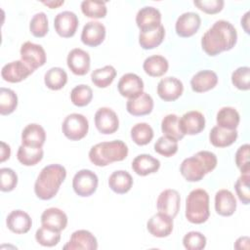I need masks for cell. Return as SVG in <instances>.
Masks as SVG:
<instances>
[{"mask_svg": "<svg viewBox=\"0 0 250 250\" xmlns=\"http://www.w3.org/2000/svg\"><path fill=\"white\" fill-rule=\"evenodd\" d=\"M237 41L235 27L225 20H219L205 31L201 38L202 50L211 57L231 50Z\"/></svg>", "mask_w": 250, "mask_h": 250, "instance_id": "6da1fadb", "label": "cell"}, {"mask_svg": "<svg viewBox=\"0 0 250 250\" xmlns=\"http://www.w3.org/2000/svg\"><path fill=\"white\" fill-rule=\"evenodd\" d=\"M66 177V170L60 164L45 166L39 173L35 184V195L41 200H49L58 193L61 185Z\"/></svg>", "mask_w": 250, "mask_h": 250, "instance_id": "7a4b0ae2", "label": "cell"}, {"mask_svg": "<svg viewBox=\"0 0 250 250\" xmlns=\"http://www.w3.org/2000/svg\"><path fill=\"white\" fill-rule=\"evenodd\" d=\"M217 162L215 153L208 150H200L183 160L180 172L188 182H199L207 173L216 168Z\"/></svg>", "mask_w": 250, "mask_h": 250, "instance_id": "3957f363", "label": "cell"}, {"mask_svg": "<svg viewBox=\"0 0 250 250\" xmlns=\"http://www.w3.org/2000/svg\"><path fill=\"white\" fill-rule=\"evenodd\" d=\"M128 155L127 145L120 141L102 142L93 146L89 151L90 161L99 167H104L112 162L122 161Z\"/></svg>", "mask_w": 250, "mask_h": 250, "instance_id": "277c9868", "label": "cell"}, {"mask_svg": "<svg viewBox=\"0 0 250 250\" xmlns=\"http://www.w3.org/2000/svg\"><path fill=\"white\" fill-rule=\"evenodd\" d=\"M186 218L191 224H203L210 216L209 194L205 189L195 188L186 198Z\"/></svg>", "mask_w": 250, "mask_h": 250, "instance_id": "5b68a950", "label": "cell"}, {"mask_svg": "<svg viewBox=\"0 0 250 250\" xmlns=\"http://www.w3.org/2000/svg\"><path fill=\"white\" fill-rule=\"evenodd\" d=\"M63 135L70 141H79L83 139L89 130L88 119L80 113L68 114L62 125Z\"/></svg>", "mask_w": 250, "mask_h": 250, "instance_id": "8992f818", "label": "cell"}, {"mask_svg": "<svg viewBox=\"0 0 250 250\" xmlns=\"http://www.w3.org/2000/svg\"><path fill=\"white\" fill-rule=\"evenodd\" d=\"M98 184V176L89 169H82L78 171L72 179L73 190L81 197L92 195L97 190Z\"/></svg>", "mask_w": 250, "mask_h": 250, "instance_id": "52a82bcc", "label": "cell"}, {"mask_svg": "<svg viewBox=\"0 0 250 250\" xmlns=\"http://www.w3.org/2000/svg\"><path fill=\"white\" fill-rule=\"evenodd\" d=\"M21 60L33 71L46 62V52L39 44L30 41L24 42L20 50Z\"/></svg>", "mask_w": 250, "mask_h": 250, "instance_id": "ba28073f", "label": "cell"}, {"mask_svg": "<svg viewBox=\"0 0 250 250\" xmlns=\"http://www.w3.org/2000/svg\"><path fill=\"white\" fill-rule=\"evenodd\" d=\"M156 206L159 212L175 218L180 210L181 206V196L176 189H164L158 195Z\"/></svg>", "mask_w": 250, "mask_h": 250, "instance_id": "9c48e42d", "label": "cell"}, {"mask_svg": "<svg viewBox=\"0 0 250 250\" xmlns=\"http://www.w3.org/2000/svg\"><path fill=\"white\" fill-rule=\"evenodd\" d=\"M95 125L100 133L109 135L118 130L119 119L111 108L101 107L95 113Z\"/></svg>", "mask_w": 250, "mask_h": 250, "instance_id": "30bf717a", "label": "cell"}, {"mask_svg": "<svg viewBox=\"0 0 250 250\" xmlns=\"http://www.w3.org/2000/svg\"><path fill=\"white\" fill-rule=\"evenodd\" d=\"M78 18L70 11H63L59 13L54 20V26L56 32L63 38L72 37L78 27Z\"/></svg>", "mask_w": 250, "mask_h": 250, "instance_id": "8fae6325", "label": "cell"}, {"mask_svg": "<svg viewBox=\"0 0 250 250\" xmlns=\"http://www.w3.org/2000/svg\"><path fill=\"white\" fill-rule=\"evenodd\" d=\"M183 91V82L173 76L164 77L157 84V94L165 102L176 101L182 96Z\"/></svg>", "mask_w": 250, "mask_h": 250, "instance_id": "7c38bea8", "label": "cell"}, {"mask_svg": "<svg viewBox=\"0 0 250 250\" xmlns=\"http://www.w3.org/2000/svg\"><path fill=\"white\" fill-rule=\"evenodd\" d=\"M117 89L122 97L132 99L138 97L144 91L142 78L135 73H125L118 81Z\"/></svg>", "mask_w": 250, "mask_h": 250, "instance_id": "4fadbf2b", "label": "cell"}, {"mask_svg": "<svg viewBox=\"0 0 250 250\" xmlns=\"http://www.w3.org/2000/svg\"><path fill=\"white\" fill-rule=\"evenodd\" d=\"M201 24V19L197 13L186 12L176 21V33L180 37H190L197 32Z\"/></svg>", "mask_w": 250, "mask_h": 250, "instance_id": "5bb4252c", "label": "cell"}, {"mask_svg": "<svg viewBox=\"0 0 250 250\" xmlns=\"http://www.w3.org/2000/svg\"><path fill=\"white\" fill-rule=\"evenodd\" d=\"M105 38V26L100 22L91 21L86 22L81 32V41L89 47L101 45Z\"/></svg>", "mask_w": 250, "mask_h": 250, "instance_id": "9a60e30c", "label": "cell"}, {"mask_svg": "<svg viewBox=\"0 0 250 250\" xmlns=\"http://www.w3.org/2000/svg\"><path fill=\"white\" fill-rule=\"evenodd\" d=\"M146 229L155 237H167L173 230V218L158 212L147 221Z\"/></svg>", "mask_w": 250, "mask_h": 250, "instance_id": "2e32d148", "label": "cell"}, {"mask_svg": "<svg viewBox=\"0 0 250 250\" xmlns=\"http://www.w3.org/2000/svg\"><path fill=\"white\" fill-rule=\"evenodd\" d=\"M98 248V241L97 238L94 236L92 232L86 229H78L75 230L68 242L63 246L65 250H77V249H84V250H96Z\"/></svg>", "mask_w": 250, "mask_h": 250, "instance_id": "e0dca14e", "label": "cell"}, {"mask_svg": "<svg viewBox=\"0 0 250 250\" xmlns=\"http://www.w3.org/2000/svg\"><path fill=\"white\" fill-rule=\"evenodd\" d=\"M90 56L89 54L80 49L74 48L72 49L66 58V63L68 68L75 75H85L90 69Z\"/></svg>", "mask_w": 250, "mask_h": 250, "instance_id": "ac0fdd59", "label": "cell"}, {"mask_svg": "<svg viewBox=\"0 0 250 250\" xmlns=\"http://www.w3.org/2000/svg\"><path fill=\"white\" fill-rule=\"evenodd\" d=\"M136 23L140 28V31L157 28L159 25H161V13L154 7H144L137 13Z\"/></svg>", "mask_w": 250, "mask_h": 250, "instance_id": "d6986e66", "label": "cell"}, {"mask_svg": "<svg viewBox=\"0 0 250 250\" xmlns=\"http://www.w3.org/2000/svg\"><path fill=\"white\" fill-rule=\"evenodd\" d=\"M33 70L29 68L21 60L14 61L2 67L1 76L2 78L10 83H19L29 76Z\"/></svg>", "mask_w": 250, "mask_h": 250, "instance_id": "ffe728a7", "label": "cell"}, {"mask_svg": "<svg viewBox=\"0 0 250 250\" xmlns=\"http://www.w3.org/2000/svg\"><path fill=\"white\" fill-rule=\"evenodd\" d=\"M180 127L184 135L199 134L205 128V117L200 111H188L180 118Z\"/></svg>", "mask_w": 250, "mask_h": 250, "instance_id": "44dd1931", "label": "cell"}, {"mask_svg": "<svg viewBox=\"0 0 250 250\" xmlns=\"http://www.w3.org/2000/svg\"><path fill=\"white\" fill-rule=\"evenodd\" d=\"M8 229L17 234H23L29 231L32 226L30 216L22 210H14L6 218Z\"/></svg>", "mask_w": 250, "mask_h": 250, "instance_id": "7402d4cb", "label": "cell"}, {"mask_svg": "<svg viewBox=\"0 0 250 250\" xmlns=\"http://www.w3.org/2000/svg\"><path fill=\"white\" fill-rule=\"evenodd\" d=\"M41 224L43 227L50 229L62 231L66 228L67 216L62 210L56 207H51L42 213Z\"/></svg>", "mask_w": 250, "mask_h": 250, "instance_id": "603a6c76", "label": "cell"}, {"mask_svg": "<svg viewBox=\"0 0 250 250\" xmlns=\"http://www.w3.org/2000/svg\"><path fill=\"white\" fill-rule=\"evenodd\" d=\"M126 109L134 116L147 115L153 109V100L147 93L143 92L138 97L127 101Z\"/></svg>", "mask_w": 250, "mask_h": 250, "instance_id": "cb8c5ba5", "label": "cell"}, {"mask_svg": "<svg viewBox=\"0 0 250 250\" xmlns=\"http://www.w3.org/2000/svg\"><path fill=\"white\" fill-rule=\"evenodd\" d=\"M215 210L224 217L231 216L236 210V199L229 189H220L215 194Z\"/></svg>", "mask_w": 250, "mask_h": 250, "instance_id": "d4e9b609", "label": "cell"}, {"mask_svg": "<svg viewBox=\"0 0 250 250\" xmlns=\"http://www.w3.org/2000/svg\"><path fill=\"white\" fill-rule=\"evenodd\" d=\"M46 141L44 128L36 123L28 124L21 132V145L32 147H42Z\"/></svg>", "mask_w": 250, "mask_h": 250, "instance_id": "484cf974", "label": "cell"}, {"mask_svg": "<svg viewBox=\"0 0 250 250\" xmlns=\"http://www.w3.org/2000/svg\"><path fill=\"white\" fill-rule=\"evenodd\" d=\"M218 83V76L213 70L205 69L195 73L190 79V86L193 92L204 93L213 89Z\"/></svg>", "mask_w": 250, "mask_h": 250, "instance_id": "4316f807", "label": "cell"}, {"mask_svg": "<svg viewBox=\"0 0 250 250\" xmlns=\"http://www.w3.org/2000/svg\"><path fill=\"white\" fill-rule=\"evenodd\" d=\"M160 167V161L150 154H140L132 161V169L139 176L155 173Z\"/></svg>", "mask_w": 250, "mask_h": 250, "instance_id": "83f0119b", "label": "cell"}, {"mask_svg": "<svg viewBox=\"0 0 250 250\" xmlns=\"http://www.w3.org/2000/svg\"><path fill=\"white\" fill-rule=\"evenodd\" d=\"M237 131L214 126L209 134L210 143L216 147H227L232 145L237 139Z\"/></svg>", "mask_w": 250, "mask_h": 250, "instance_id": "f1b7e54d", "label": "cell"}, {"mask_svg": "<svg viewBox=\"0 0 250 250\" xmlns=\"http://www.w3.org/2000/svg\"><path fill=\"white\" fill-rule=\"evenodd\" d=\"M108 186L115 193L124 194L131 189L133 186V178L127 171L117 170L109 176Z\"/></svg>", "mask_w": 250, "mask_h": 250, "instance_id": "f546056e", "label": "cell"}, {"mask_svg": "<svg viewBox=\"0 0 250 250\" xmlns=\"http://www.w3.org/2000/svg\"><path fill=\"white\" fill-rule=\"evenodd\" d=\"M165 37V28L161 24L157 28L140 31L139 44L145 50H151L159 46Z\"/></svg>", "mask_w": 250, "mask_h": 250, "instance_id": "4dcf8cb0", "label": "cell"}, {"mask_svg": "<svg viewBox=\"0 0 250 250\" xmlns=\"http://www.w3.org/2000/svg\"><path fill=\"white\" fill-rule=\"evenodd\" d=\"M169 67L168 61L160 55H153L146 58L143 63V68L146 74L151 77H160L164 75Z\"/></svg>", "mask_w": 250, "mask_h": 250, "instance_id": "1f68e13d", "label": "cell"}, {"mask_svg": "<svg viewBox=\"0 0 250 250\" xmlns=\"http://www.w3.org/2000/svg\"><path fill=\"white\" fill-rule=\"evenodd\" d=\"M217 126L229 129V130H234L237 128L240 116L238 111L231 106H224L217 112L216 116Z\"/></svg>", "mask_w": 250, "mask_h": 250, "instance_id": "d6a6232c", "label": "cell"}, {"mask_svg": "<svg viewBox=\"0 0 250 250\" xmlns=\"http://www.w3.org/2000/svg\"><path fill=\"white\" fill-rule=\"evenodd\" d=\"M44 151L42 147H32L21 145L17 152V158L24 166H33L39 163L43 158Z\"/></svg>", "mask_w": 250, "mask_h": 250, "instance_id": "836d02e7", "label": "cell"}, {"mask_svg": "<svg viewBox=\"0 0 250 250\" xmlns=\"http://www.w3.org/2000/svg\"><path fill=\"white\" fill-rule=\"evenodd\" d=\"M161 130L164 136L177 142L185 137L180 127V117L176 114H168L162 119Z\"/></svg>", "mask_w": 250, "mask_h": 250, "instance_id": "e575fe53", "label": "cell"}, {"mask_svg": "<svg viewBox=\"0 0 250 250\" xmlns=\"http://www.w3.org/2000/svg\"><path fill=\"white\" fill-rule=\"evenodd\" d=\"M44 82L51 90H61L67 82V74L62 67H51L44 75Z\"/></svg>", "mask_w": 250, "mask_h": 250, "instance_id": "d590c367", "label": "cell"}, {"mask_svg": "<svg viewBox=\"0 0 250 250\" xmlns=\"http://www.w3.org/2000/svg\"><path fill=\"white\" fill-rule=\"evenodd\" d=\"M115 76V68L112 65H105L93 70L91 73V80L98 88H106L113 82Z\"/></svg>", "mask_w": 250, "mask_h": 250, "instance_id": "8d00e7d4", "label": "cell"}, {"mask_svg": "<svg viewBox=\"0 0 250 250\" xmlns=\"http://www.w3.org/2000/svg\"><path fill=\"white\" fill-rule=\"evenodd\" d=\"M131 138L138 146H146L152 140L153 130L147 123H137L131 129Z\"/></svg>", "mask_w": 250, "mask_h": 250, "instance_id": "74e56055", "label": "cell"}, {"mask_svg": "<svg viewBox=\"0 0 250 250\" xmlns=\"http://www.w3.org/2000/svg\"><path fill=\"white\" fill-rule=\"evenodd\" d=\"M82 13L91 19H103L106 15L105 2L100 0H84L81 2Z\"/></svg>", "mask_w": 250, "mask_h": 250, "instance_id": "f35d334b", "label": "cell"}, {"mask_svg": "<svg viewBox=\"0 0 250 250\" xmlns=\"http://www.w3.org/2000/svg\"><path fill=\"white\" fill-rule=\"evenodd\" d=\"M18 106V96L9 88H0V113L1 115L11 114Z\"/></svg>", "mask_w": 250, "mask_h": 250, "instance_id": "ab89813d", "label": "cell"}, {"mask_svg": "<svg viewBox=\"0 0 250 250\" xmlns=\"http://www.w3.org/2000/svg\"><path fill=\"white\" fill-rule=\"evenodd\" d=\"M93 99V91L90 86L80 84L75 86L70 92V100L76 106H85L90 104Z\"/></svg>", "mask_w": 250, "mask_h": 250, "instance_id": "60d3db41", "label": "cell"}, {"mask_svg": "<svg viewBox=\"0 0 250 250\" xmlns=\"http://www.w3.org/2000/svg\"><path fill=\"white\" fill-rule=\"evenodd\" d=\"M35 239L42 246L53 247L60 242L61 231H56L42 226L36 230Z\"/></svg>", "mask_w": 250, "mask_h": 250, "instance_id": "b9f144b4", "label": "cell"}, {"mask_svg": "<svg viewBox=\"0 0 250 250\" xmlns=\"http://www.w3.org/2000/svg\"><path fill=\"white\" fill-rule=\"evenodd\" d=\"M29 30L33 36L38 38L44 37L48 33V19L44 12H39L32 17L29 22Z\"/></svg>", "mask_w": 250, "mask_h": 250, "instance_id": "7bdbcfd3", "label": "cell"}, {"mask_svg": "<svg viewBox=\"0 0 250 250\" xmlns=\"http://www.w3.org/2000/svg\"><path fill=\"white\" fill-rule=\"evenodd\" d=\"M154 150L160 155L170 157L178 151V142L166 136H162L155 142Z\"/></svg>", "mask_w": 250, "mask_h": 250, "instance_id": "ee69618b", "label": "cell"}, {"mask_svg": "<svg viewBox=\"0 0 250 250\" xmlns=\"http://www.w3.org/2000/svg\"><path fill=\"white\" fill-rule=\"evenodd\" d=\"M232 84L239 90L247 91L250 88V68L248 66H240L231 74Z\"/></svg>", "mask_w": 250, "mask_h": 250, "instance_id": "f6af8a7d", "label": "cell"}, {"mask_svg": "<svg viewBox=\"0 0 250 250\" xmlns=\"http://www.w3.org/2000/svg\"><path fill=\"white\" fill-rule=\"evenodd\" d=\"M249 181H250V173L241 174V176L236 180L234 184V188L236 194L243 204L247 205L250 201V189H249Z\"/></svg>", "mask_w": 250, "mask_h": 250, "instance_id": "bcb514c9", "label": "cell"}, {"mask_svg": "<svg viewBox=\"0 0 250 250\" xmlns=\"http://www.w3.org/2000/svg\"><path fill=\"white\" fill-rule=\"evenodd\" d=\"M183 244L188 250H201L206 246V237L199 231H189L184 236Z\"/></svg>", "mask_w": 250, "mask_h": 250, "instance_id": "7dc6e473", "label": "cell"}, {"mask_svg": "<svg viewBox=\"0 0 250 250\" xmlns=\"http://www.w3.org/2000/svg\"><path fill=\"white\" fill-rule=\"evenodd\" d=\"M0 189L4 192L12 191L18 184V176L16 172L11 168H1L0 169Z\"/></svg>", "mask_w": 250, "mask_h": 250, "instance_id": "c3c4849f", "label": "cell"}, {"mask_svg": "<svg viewBox=\"0 0 250 250\" xmlns=\"http://www.w3.org/2000/svg\"><path fill=\"white\" fill-rule=\"evenodd\" d=\"M249 145L245 144L238 147L235 152V164L240 170L241 174L250 173V162H249Z\"/></svg>", "mask_w": 250, "mask_h": 250, "instance_id": "681fc988", "label": "cell"}, {"mask_svg": "<svg viewBox=\"0 0 250 250\" xmlns=\"http://www.w3.org/2000/svg\"><path fill=\"white\" fill-rule=\"evenodd\" d=\"M193 4L204 13L214 15L223 10L225 2L223 0H201L193 1Z\"/></svg>", "mask_w": 250, "mask_h": 250, "instance_id": "f907efd6", "label": "cell"}, {"mask_svg": "<svg viewBox=\"0 0 250 250\" xmlns=\"http://www.w3.org/2000/svg\"><path fill=\"white\" fill-rule=\"evenodd\" d=\"M249 237L248 236H240L234 242V248L237 250H248L249 249Z\"/></svg>", "mask_w": 250, "mask_h": 250, "instance_id": "816d5d0a", "label": "cell"}, {"mask_svg": "<svg viewBox=\"0 0 250 250\" xmlns=\"http://www.w3.org/2000/svg\"><path fill=\"white\" fill-rule=\"evenodd\" d=\"M11 155V148L10 146L7 145L5 142H1V148H0V161L4 162L10 158Z\"/></svg>", "mask_w": 250, "mask_h": 250, "instance_id": "f5cc1de1", "label": "cell"}, {"mask_svg": "<svg viewBox=\"0 0 250 250\" xmlns=\"http://www.w3.org/2000/svg\"><path fill=\"white\" fill-rule=\"evenodd\" d=\"M249 15L250 12H246L244 16L241 18V26L243 27L244 31L249 34Z\"/></svg>", "mask_w": 250, "mask_h": 250, "instance_id": "db71d44e", "label": "cell"}, {"mask_svg": "<svg viewBox=\"0 0 250 250\" xmlns=\"http://www.w3.org/2000/svg\"><path fill=\"white\" fill-rule=\"evenodd\" d=\"M42 3L46 6H48L50 9H56V8L60 7L61 5H62L64 3V1L63 0H61V1H43Z\"/></svg>", "mask_w": 250, "mask_h": 250, "instance_id": "11a10c76", "label": "cell"}]
</instances>
